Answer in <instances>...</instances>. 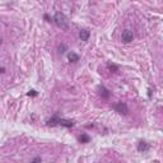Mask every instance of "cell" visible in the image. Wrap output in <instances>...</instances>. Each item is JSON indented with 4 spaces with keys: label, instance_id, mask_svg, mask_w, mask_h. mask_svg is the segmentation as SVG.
Listing matches in <instances>:
<instances>
[{
    "label": "cell",
    "instance_id": "cell-15",
    "mask_svg": "<svg viewBox=\"0 0 163 163\" xmlns=\"http://www.w3.org/2000/svg\"><path fill=\"white\" fill-rule=\"evenodd\" d=\"M4 71H5V69H4V68H0V73H4Z\"/></svg>",
    "mask_w": 163,
    "mask_h": 163
},
{
    "label": "cell",
    "instance_id": "cell-5",
    "mask_svg": "<svg viewBox=\"0 0 163 163\" xmlns=\"http://www.w3.org/2000/svg\"><path fill=\"white\" fill-rule=\"evenodd\" d=\"M59 120H60V117L57 115H55V116H52L51 119L47 120L46 125H47V126H56V125H59Z\"/></svg>",
    "mask_w": 163,
    "mask_h": 163
},
{
    "label": "cell",
    "instance_id": "cell-14",
    "mask_svg": "<svg viewBox=\"0 0 163 163\" xmlns=\"http://www.w3.org/2000/svg\"><path fill=\"white\" fill-rule=\"evenodd\" d=\"M33 162H41V158H34Z\"/></svg>",
    "mask_w": 163,
    "mask_h": 163
},
{
    "label": "cell",
    "instance_id": "cell-2",
    "mask_svg": "<svg viewBox=\"0 0 163 163\" xmlns=\"http://www.w3.org/2000/svg\"><path fill=\"white\" fill-rule=\"evenodd\" d=\"M115 111L119 112L121 115H127L129 114V108H127V104L125 102H119L115 104Z\"/></svg>",
    "mask_w": 163,
    "mask_h": 163
},
{
    "label": "cell",
    "instance_id": "cell-4",
    "mask_svg": "<svg viewBox=\"0 0 163 163\" xmlns=\"http://www.w3.org/2000/svg\"><path fill=\"white\" fill-rule=\"evenodd\" d=\"M98 91H99V94L102 96V98H104V99H107L108 97L111 96V93H110V91H108L107 88H104L103 85H99L98 87Z\"/></svg>",
    "mask_w": 163,
    "mask_h": 163
},
{
    "label": "cell",
    "instance_id": "cell-8",
    "mask_svg": "<svg viewBox=\"0 0 163 163\" xmlns=\"http://www.w3.org/2000/svg\"><path fill=\"white\" fill-rule=\"evenodd\" d=\"M150 148V145L148 144V143H145V142H140L138 144V150L139 152H147Z\"/></svg>",
    "mask_w": 163,
    "mask_h": 163
},
{
    "label": "cell",
    "instance_id": "cell-7",
    "mask_svg": "<svg viewBox=\"0 0 163 163\" xmlns=\"http://www.w3.org/2000/svg\"><path fill=\"white\" fill-rule=\"evenodd\" d=\"M59 125L64 126V127H71V126H74V121H71V120L60 119V120H59Z\"/></svg>",
    "mask_w": 163,
    "mask_h": 163
},
{
    "label": "cell",
    "instance_id": "cell-11",
    "mask_svg": "<svg viewBox=\"0 0 163 163\" xmlns=\"http://www.w3.org/2000/svg\"><path fill=\"white\" fill-rule=\"evenodd\" d=\"M65 49H66V47H65L64 44L60 45V46H59V52H60V54H64V52H65Z\"/></svg>",
    "mask_w": 163,
    "mask_h": 163
},
{
    "label": "cell",
    "instance_id": "cell-10",
    "mask_svg": "<svg viewBox=\"0 0 163 163\" xmlns=\"http://www.w3.org/2000/svg\"><path fill=\"white\" fill-rule=\"evenodd\" d=\"M89 140H91V138H89L87 134H82L79 137V142L80 143H89Z\"/></svg>",
    "mask_w": 163,
    "mask_h": 163
},
{
    "label": "cell",
    "instance_id": "cell-3",
    "mask_svg": "<svg viewBox=\"0 0 163 163\" xmlns=\"http://www.w3.org/2000/svg\"><path fill=\"white\" fill-rule=\"evenodd\" d=\"M133 38H134V34H133V32H131L130 29L122 31V34H121V40H122V42H125V44H129V42L133 41Z\"/></svg>",
    "mask_w": 163,
    "mask_h": 163
},
{
    "label": "cell",
    "instance_id": "cell-6",
    "mask_svg": "<svg viewBox=\"0 0 163 163\" xmlns=\"http://www.w3.org/2000/svg\"><path fill=\"white\" fill-rule=\"evenodd\" d=\"M89 36H91V32H89L88 29H82L80 32H79V37H80V40L82 41H84V42H87L89 40Z\"/></svg>",
    "mask_w": 163,
    "mask_h": 163
},
{
    "label": "cell",
    "instance_id": "cell-1",
    "mask_svg": "<svg viewBox=\"0 0 163 163\" xmlns=\"http://www.w3.org/2000/svg\"><path fill=\"white\" fill-rule=\"evenodd\" d=\"M52 22L61 29H68L69 28V21L66 18V15H65L64 13H61V11H57V13L54 15Z\"/></svg>",
    "mask_w": 163,
    "mask_h": 163
},
{
    "label": "cell",
    "instance_id": "cell-9",
    "mask_svg": "<svg viewBox=\"0 0 163 163\" xmlns=\"http://www.w3.org/2000/svg\"><path fill=\"white\" fill-rule=\"evenodd\" d=\"M68 59L70 63H76V61H79V55H76L75 52H70L68 55Z\"/></svg>",
    "mask_w": 163,
    "mask_h": 163
},
{
    "label": "cell",
    "instance_id": "cell-12",
    "mask_svg": "<svg viewBox=\"0 0 163 163\" xmlns=\"http://www.w3.org/2000/svg\"><path fill=\"white\" fill-rule=\"evenodd\" d=\"M108 69L110 70H117V66L115 64H108Z\"/></svg>",
    "mask_w": 163,
    "mask_h": 163
},
{
    "label": "cell",
    "instance_id": "cell-13",
    "mask_svg": "<svg viewBox=\"0 0 163 163\" xmlns=\"http://www.w3.org/2000/svg\"><path fill=\"white\" fill-rule=\"evenodd\" d=\"M27 96H32V97H34V96H37V92L36 91H33V89H32V91H29L28 93H27Z\"/></svg>",
    "mask_w": 163,
    "mask_h": 163
}]
</instances>
